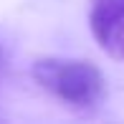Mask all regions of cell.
Returning a JSON list of instances; mask_svg holds the SVG:
<instances>
[{
  "instance_id": "obj_1",
  "label": "cell",
  "mask_w": 124,
  "mask_h": 124,
  "mask_svg": "<svg viewBox=\"0 0 124 124\" xmlns=\"http://www.w3.org/2000/svg\"><path fill=\"white\" fill-rule=\"evenodd\" d=\"M33 78L51 96L78 109L96 106L106 94L104 74L81 58H41L33 63Z\"/></svg>"
},
{
  "instance_id": "obj_2",
  "label": "cell",
  "mask_w": 124,
  "mask_h": 124,
  "mask_svg": "<svg viewBox=\"0 0 124 124\" xmlns=\"http://www.w3.org/2000/svg\"><path fill=\"white\" fill-rule=\"evenodd\" d=\"M122 23H124V0H91L89 25L101 48L109 43L111 33Z\"/></svg>"
},
{
  "instance_id": "obj_3",
  "label": "cell",
  "mask_w": 124,
  "mask_h": 124,
  "mask_svg": "<svg viewBox=\"0 0 124 124\" xmlns=\"http://www.w3.org/2000/svg\"><path fill=\"white\" fill-rule=\"evenodd\" d=\"M109 53H114V56H119V58H124V23L116 28L114 33H111V38H109V43L104 46Z\"/></svg>"
},
{
  "instance_id": "obj_4",
  "label": "cell",
  "mask_w": 124,
  "mask_h": 124,
  "mask_svg": "<svg viewBox=\"0 0 124 124\" xmlns=\"http://www.w3.org/2000/svg\"><path fill=\"white\" fill-rule=\"evenodd\" d=\"M3 63H5V48H3V43H0V69H3Z\"/></svg>"
}]
</instances>
